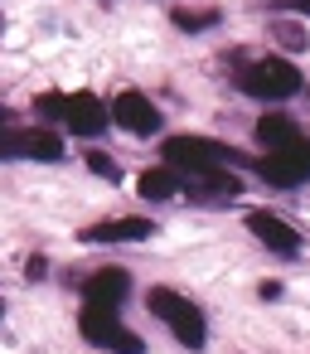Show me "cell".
I'll use <instances>...</instances> for the list:
<instances>
[{"mask_svg":"<svg viewBox=\"0 0 310 354\" xmlns=\"http://www.w3.org/2000/svg\"><path fill=\"white\" fill-rule=\"evenodd\" d=\"M146 306H151V315H160V320L170 325V335H175L184 349H204V344H209L204 310H199L194 301H184L180 291H170V286H151Z\"/></svg>","mask_w":310,"mask_h":354,"instance_id":"6da1fadb","label":"cell"},{"mask_svg":"<svg viewBox=\"0 0 310 354\" xmlns=\"http://www.w3.org/2000/svg\"><path fill=\"white\" fill-rule=\"evenodd\" d=\"M300 83L305 78H300V68L291 59H262V64L238 68V88L247 97H262V102H286V97L300 93Z\"/></svg>","mask_w":310,"mask_h":354,"instance_id":"7a4b0ae2","label":"cell"},{"mask_svg":"<svg viewBox=\"0 0 310 354\" xmlns=\"http://www.w3.org/2000/svg\"><path fill=\"white\" fill-rule=\"evenodd\" d=\"M78 330H83V339L97 344V349H112V354H146L141 335H131V330L117 320V306H83Z\"/></svg>","mask_w":310,"mask_h":354,"instance_id":"3957f363","label":"cell"},{"mask_svg":"<svg viewBox=\"0 0 310 354\" xmlns=\"http://www.w3.org/2000/svg\"><path fill=\"white\" fill-rule=\"evenodd\" d=\"M160 156L175 165V170H189V175H204V170H218L223 160H242L238 151L218 146V141H204V136H170L160 146Z\"/></svg>","mask_w":310,"mask_h":354,"instance_id":"277c9868","label":"cell"},{"mask_svg":"<svg viewBox=\"0 0 310 354\" xmlns=\"http://www.w3.org/2000/svg\"><path fill=\"white\" fill-rule=\"evenodd\" d=\"M252 170L267 180V185H281V189H296L310 180V141L291 146V151H267L262 160H252Z\"/></svg>","mask_w":310,"mask_h":354,"instance_id":"5b68a950","label":"cell"},{"mask_svg":"<svg viewBox=\"0 0 310 354\" xmlns=\"http://www.w3.org/2000/svg\"><path fill=\"white\" fill-rule=\"evenodd\" d=\"M112 122H117L122 131H131V136H155V131H160V112H155V102H151L146 93H136V88L117 93V102H112Z\"/></svg>","mask_w":310,"mask_h":354,"instance_id":"8992f818","label":"cell"},{"mask_svg":"<svg viewBox=\"0 0 310 354\" xmlns=\"http://www.w3.org/2000/svg\"><path fill=\"white\" fill-rule=\"evenodd\" d=\"M247 228H252V238H257L262 248H271V252H281V257H296V252H300V233H296L286 218L267 214V209H252V214H247Z\"/></svg>","mask_w":310,"mask_h":354,"instance_id":"52a82bcc","label":"cell"},{"mask_svg":"<svg viewBox=\"0 0 310 354\" xmlns=\"http://www.w3.org/2000/svg\"><path fill=\"white\" fill-rule=\"evenodd\" d=\"M59 122H68L73 136H102L107 131V107L93 93H73V97H64V117Z\"/></svg>","mask_w":310,"mask_h":354,"instance_id":"ba28073f","label":"cell"},{"mask_svg":"<svg viewBox=\"0 0 310 354\" xmlns=\"http://www.w3.org/2000/svg\"><path fill=\"white\" fill-rule=\"evenodd\" d=\"M126 291H131V272H122V267H97L93 277H83L88 306H122Z\"/></svg>","mask_w":310,"mask_h":354,"instance_id":"9c48e42d","label":"cell"},{"mask_svg":"<svg viewBox=\"0 0 310 354\" xmlns=\"http://www.w3.org/2000/svg\"><path fill=\"white\" fill-rule=\"evenodd\" d=\"M83 238L88 243H141L151 238V218H107V223H93Z\"/></svg>","mask_w":310,"mask_h":354,"instance_id":"30bf717a","label":"cell"},{"mask_svg":"<svg viewBox=\"0 0 310 354\" xmlns=\"http://www.w3.org/2000/svg\"><path fill=\"white\" fill-rule=\"evenodd\" d=\"M257 141H262L267 151H291V146H300L305 136H300V127H296L291 117H281V112H267V117L257 122Z\"/></svg>","mask_w":310,"mask_h":354,"instance_id":"8fae6325","label":"cell"},{"mask_svg":"<svg viewBox=\"0 0 310 354\" xmlns=\"http://www.w3.org/2000/svg\"><path fill=\"white\" fill-rule=\"evenodd\" d=\"M20 156H30V160H64V141L54 131H44V127H30V131H20Z\"/></svg>","mask_w":310,"mask_h":354,"instance_id":"7c38bea8","label":"cell"},{"mask_svg":"<svg viewBox=\"0 0 310 354\" xmlns=\"http://www.w3.org/2000/svg\"><path fill=\"white\" fill-rule=\"evenodd\" d=\"M242 189V180L233 175V170H204V175H189V194L194 199H209V194H238Z\"/></svg>","mask_w":310,"mask_h":354,"instance_id":"4fadbf2b","label":"cell"},{"mask_svg":"<svg viewBox=\"0 0 310 354\" xmlns=\"http://www.w3.org/2000/svg\"><path fill=\"white\" fill-rule=\"evenodd\" d=\"M136 185H141V199H151V204H160V199H170V194L180 189L170 170H146V175H141Z\"/></svg>","mask_w":310,"mask_h":354,"instance_id":"5bb4252c","label":"cell"},{"mask_svg":"<svg viewBox=\"0 0 310 354\" xmlns=\"http://www.w3.org/2000/svg\"><path fill=\"white\" fill-rule=\"evenodd\" d=\"M170 20H175L180 30L194 35V30H213V25H218V10H175Z\"/></svg>","mask_w":310,"mask_h":354,"instance_id":"9a60e30c","label":"cell"},{"mask_svg":"<svg viewBox=\"0 0 310 354\" xmlns=\"http://www.w3.org/2000/svg\"><path fill=\"white\" fill-rule=\"evenodd\" d=\"M271 39H281L286 49H310V39H305L300 25H271Z\"/></svg>","mask_w":310,"mask_h":354,"instance_id":"2e32d148","label":"cell"},{"mask_svg":"<svg viewBox=\"0 0 310 354\" xmlns=\"http://www.w3.org/2000/svg\"><path fill=\"white\" fill-rule=\"evenodd\" d=\"M88 170H93V175H102V180H112V185L122 180V165H117L112 156H102V151H93V156H88Z\"/></svg>","mask_w":310,"mask_h":354,"instance_id":"e0dca14e","label":"cell"},{"mask_svg":"<svg viewBox=\"0 0 310 354\" xmlns=\"http://www.w3.org/2000/svg\"><path fill=\"white\" fill-rule=\"evenodd\" d=\"M39 117H54V122H59V117H64V97H59V93L39 97Z\"/></svg>","mask_w":310,"mask_h":354,"instance_id":"ac0fdd59","label":"cell"},{"mask_svg":"<svg viewBox=\"0 0 310 354\" xmlns=\"http://www.w3.org/2000/svg\"><path fill=\"white\" fill-rule=\"evenodd\" d=\"M44 272H49V257H44V252H35V257L25 262V277H30V281H44Z\"/></svg>","mask_w":310,"mask_h":354,"instance_id":"d6986e66","label":"cell"},{"mask_svg":"<svg viewBox=\"0 0 310 354\" xmlns=\"http://www.w3.org/2000/svg\"><path fill=\"white\" fill-rule=\"evenodd\" d=\"M0 127H10V112H6V107H0Z\"/></svg>","mask_w":310,"mask_h":354,"instance_id":"ffe728a7","label":"cell"},{"mask_svg":"<svg viewBox=\"0 0 310 354\" xmlns=\"http://www.w3.org/2000/svg\"><path fill=\"white\" fill-rule=\"evenodd\" d=\"M0 315H6V301H0Z\"/></svg>","mask_w":310,"mask_h":354,"instance_id":"44dd1931","label":"cell"}]
</instances>
